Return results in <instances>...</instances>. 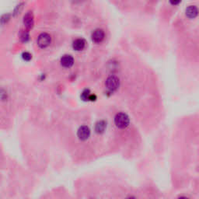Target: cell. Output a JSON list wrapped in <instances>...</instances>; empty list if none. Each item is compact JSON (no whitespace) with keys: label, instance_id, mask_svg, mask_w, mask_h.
Instances as JSON below:
<instances>
[{"label":"cell","instance_id":"cell-1","mask_svg":"<svg viewBox=\"0 0 199 199\" xmlns=\"http://www.w3.org/2000/svg\"><path fill=\"white\" fill-rule=\"evenodd\" d=\"M114 121L115 126L119 129H125L130 125V118L128 115L125 112H118L114 116Z\"/></svg>","mask_w":199,"mask_h":199},{"label":"cell","instance_id":"cell-2","mask_svg":"<svg viewBox=\"0 0 199 199\" xmlns=\"http://www.w3.org/2000/svg\"><path fill=\"white\" fill-rule=\"evenodd\" d=\"M105 86L110 91H116L120 86V79L114 75L108 76L105 81Z\"/></svg>","mask_w":199,"mask_h":199},{"label":"cell","instance_id":"cell-3","mask_svg":"<svg viewBox=\"0 0 199 199\" xmlns=\"http://www.w3.org/2000/svg\"><path fill=\"white\" fill-rule=\"evenodd\" d=\"M38 45L41 48H46L52 43V37L48 33H41L37 40Z\"/></svg>","mask_w":199,"mask_h":199},{"label":"cell","instance_id":"cell-4","mask_svg":"<svg viewBox=\"0 0 199 199\" xmlns=\"http://www.w3.org/2000/svg\"><path fill=\"white\" fill-rule=\"evenodd\" d=\"M91 135V130L89 128V126L87 125H82L78 128L77 130V137L78 139L80 141H84L88 140L90 137Z\"/></svg>","mask_w":199,"mask_h":199},{"label":"cell","instance_id":"cell-5","mask_svg":"<svg viewBox=\"0 0 199 199\" xmlns=\"http://www.w3.org/2000/svg\"><path fill=\"white\" fill-rule=\"evenodd\" d=\"M105 38V33L103 31V30L100 29V28H97V29L94 30L91 34V38L93 40V42L96 44L101 43L102 41L104 40Z\"/></svg>","mask_w":199,"mask_h":199},{"label":"cell","instance_id":"cell-6","mask_svg":"<svg viewBox=\"0 0 199 199\" xmlns=\"http://www.w3.org/2000/svg\"><path fill=\"white\" fill-rule=\"evenodd\" d=\"M24 24L27 31H30L32 29L34 25V17L32 12H27L24 16Z\"/></svg>","mask_w":199,"mask_h":199},{"label":"cell","instance_id":"cell-7","mask_svg":"<svg viewBox=\"0 0 199 199\" xmlns=\"http://www.w3.org/2000/svg\"><path fill=\"white\" fill-rule=\"evenodd\" d=\"M107 128V123L106 121L100 120L95 125V132L98 135H101L103 133H104Z\"/></svg>","mask_w":199,"mask_h":199},{"label":"cell","instance_id":"cell-8","mask_svg":"<svg viewBox=\"0 0 199 199\" xmlns=\"http://www.w3.org/2000/svg\"><path fill=\"white\" fill-rule=\"evenodd\" d=\"M61 65L65 68L72 67L74 64L73 57L70 55H65L62 57L61 59Z\"/></svg>","mask_w":199,"mask_h":199},{"label":"cell","instance_id":"cell-9","mask_svg":"<svg viewBox=\"0 0 199 199\" xmlns=\"http://www.w3.org/2000/svg\"><path fill=\"white\" fill-rule=\"evenodd\" d=\"M86 45V42L83 38H77L75 41H73L72 43V48L75 51H77V52H79V51H82L85 48Z\"/></svg>","mask_w":199,"mask_h":199},{"label":"cell","instance_id":"cell-10","mask_svg":"<svg viewBox=\"0 0 199 199\" xmlns=\"http://www.w3.org/2000/svg\"><path fill=\"white\" fill-rule=\"evenodd\" d=\"M185 14L189 19H194L198 14V9L196 5H189L186 9Z\"/></svg>","mask_w":199,"mask_h":199},{"label":"cell","instance_id":"cell-11","mask_svg":"<svg viewBox=\"0 0 199 199\" xmlns=\"http://www.w3.org/2000/svg\"><path fill=\"white\" fill-rule=\"evenodd\" d=\"M90 95V90L89 89H85L84 90L82 91V93H81V99L82 100H84V101H87V100H89Z\"/></svg>","mask_w":199,"mask_h":199},{"label":"cell","instance_id":"cell-12","mask_svg":"<svg viewBox=\"0 0 199 199\" xmlns=\"http://www.w3.org/2000/svg\"><path fill=\"white\" fill-rule=\"evenodd\" d=\"M9 20H10V16H9V14H4V15H2V16L0 17V24L4 25V24H6Z\"/></svg>","mask_w":199,"mask_h":199},{"label":"cell","instance_id":"cell-13","mask_svg":"<svg viewBox=\"0 0 199 199\" xmlns=\"http://www.w3.org/2000/svg\"><path fill=\"white\" fill-rule=\"evenodd\" d=\"M22 58L24 61L26 62H30L32 59V55L28 52H24L22 54Z\"/></svg>","mask_w":199,"mask_h":199},{"label":"cell","instance_id":"cell-14","mask_svg":"<svg viewBox=\"0 0 199 199\" xmlns=\"http://www.w3.org/2000/svg\"><path fill=\"white\" fill-rule=\"evenodd\" d=\"M21 40H22V41H24V42H27V41L29 40V33H28L27 31H24V32L22 33V34H21Z\"/></svg>","mask_w":199,"mask_h":199},{"label":"cell","instance_id":"cell-15","mask_svg":"<svg viewBox=\"0 0 199 199\" xmlns=\"http://www.w3.org/2000/svg\"><path fill=\"white\" fill-rule=\"evenodd\" d=\"M23 9V3H20L19 4V5H16V7L15 9H14V11H13V15L14 16H16L17 14L20 13L21 10H22Z\"/></svg>","mask_w":199,"mask_h":199},{"label":"cell","instance_id":"cell-16","mask_svg":"<svg viewBox=\"0 0 199 199\" xmlns=\"http://www.w3.org/2000/svg\"><path fill=\"white\" fill-rule=\"evenodd\" d=\"M177 199H190V198L189 197H187V196L181 195V196H179Z\"/></svg>","mask_w":199,"mask_h":199},{"label":"cell","instance_id":"cell-17","mask_svg":"<svg viewBox=\"0 0 199 199\" xmlns=\"http://www.w3.org/2000/svg\"><path fill=\"white\" fill-rule=\"evenodd\" d=\"M170 3L172 4V5H178V4L180 3V1H170Z\"/></svg>","mask_w":199,"mask_h":199},{"label":"cell","instance_id":"cell-18","mask_svg":"<svg viewBox=\"0 0 199 199\" xmlns=\"http://www.w3.org/2000/svg\"><path fill=\"white\" fill-rule=\"evenodd\" d=\"M125 199H137V198H136V197H135V196L131 195V196H128V197H125Z\"/></svg>","mask_w":199,"mask_h":199}]
</instances>
